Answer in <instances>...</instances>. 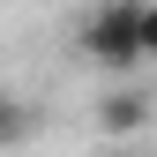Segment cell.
I'll list each match as a JSON object with an SVG mask.
<instances>
[{
    "instance_id": "obj_2",
    "label": "cell",
    "mask_w": 157,
    "mask_h": 157,
    "mask_svg": "<svg viewBox=\"0 0 157 157\" xmlns=\"http://www.w3.org/2000/svg\"><path fill=\"white\" fill-rule=\"evenodd\" d=\"M157 120V90L135 82V75H120V90L97 97V135H112V142H127V135H142Z\"/></svg>"
},
{
    "instance_id": "obj_1",
    "label": "cell",
    "mask_w": 157,
    "mask_h": 157,
    "mask_svg": "<svg viewBox=\"0 0 157 157\" xmlns=\"http://www.w3.org/2000/svg\"><path fill=\"white\" fill-rule=\"evenodd\" d=\"M82 60L105 75H142V0H97L82 23Z\"/></svg>"
},
{
    "instance_id": "obj_4",
    "label": "cell",
    "mask_w": 157,
    "mask_h": 157,
    "mask_svg": "<svg viewBox=\"0 0 157 157\" xmlns=\"http://www.w3.org/2000/svg\"><path fill=\"white\" fill-rule=\"evenodd\" d=\"M157 60V0H142V67Z\"/></svg>"
},
{
    "instance_id": "obj_3",
    "label": "cell",
    "mask_w": 157,
    "mask_h": 157,
    "mask_svg": "<svg viewBox=\"0 0 157 157\" xmlns=\"http://www.w3.org/2000/svg\"><path fill=\"white\" fill-rule=\"evenodd\" d=\"M30 127H37V105H30L23 90H8V82H0V150L30 142Z\"/></svg>"
}]
</instances>
